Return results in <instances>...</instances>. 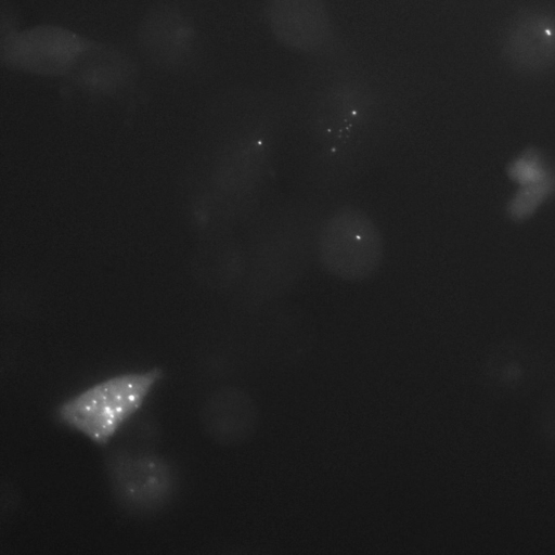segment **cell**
I'll return each instance as SVG.
<instances>
[{
  "label": "cell",
  "instance_id": "cell-5",
  "mask_svg": "<svg viewBox=\"0 0 555 555\" xmlns=\"http://www.w3.org/2000/svg\"><path fill=\"white\" fill-rule=\"evenodd\" d=\"M92 40L59 25L9 28L1 61L9 68L46 77H67Z\"/></svg>",
  "mask_w": 555,
  "mask_h": 555
},
{
  "label": "cell",
  "instance_id": "cell-3",
  "mask_svg": "<svg viewBox=\"0 0 555 555\" xmlns=\"http://www.w3.org/2000/svg\"><path fill=\"white\" fill-rule=\"evenodd\" d=\"M262 20L278 44L309 62L352 52L335 24L327 0H264Z\"/></svg>",
  "mask_w": 555,
  "mask_h": 555
},
{
  "label": "cell",
  "instance_id": "cell-9",
  "mask_svg": "<svg viewBox=\"0 0 555 555\" xmlns=\"http://www.w3.org/2000/svg\"><path fill=\"white\" fill-rule=\"evenodd\" d=\"M139 38L150 59L162 66L176 67L189 61L195 43V31L189 18L178 9L162 7L144 18Z\"/></svg>",
  "mask_w": 555,
  "mask_h": 555
},
{
  "label": "cell",
  "instance_id": "cell-6",
  "mask_svg": "<svg viewBox=\"0 0 555 555\" xmlns=\"http://www.w3.org/2000/svg\"><path fill=\"white\" fill-rule=\"evenodd\" d=\"M106 472L114 496L131 512L156 511L175 491L172 466L151 452L115 450L106 459Z\"/></svg>",
  "mask_w": 555,
  "mask_h": 555
},
{
  "label": "cell",
  "instance_id": "cell-2",
  "mask_svg": "<svg viewBox=\"0 0 555 555\" xmlns=\"http://www.w3.org/2000/svg\"><path fill=\"white\" fill-rule=\"evenodd\" d=\"M163 376L158 367L111 376L62 402L56 418L105 446L140 411Z\"/></svg>",
  "mask_w": 555,
  "mask_h": 555
},
{
  "label": "cell",
  "instance_id": "cell-8",
  "mask_svg": "<svg viewBox=\"0 0 555 555\" xmlns=\"http://www.w3.org/2000/svg\"><path fill=\"white\" fill-rule=\"evenodd\" d=\"M259 425V409L245 389L228 386L218 389L204 406V426L223 446H240L250 440Z\"/></svg>",
  "mask_w": 555,
  "mask_h": 555
},
{
  "label": "cell",
  "instance_id": "cell-1",
  "mask_svg": "<svg viewBox=\"0 0 555 555\" xmlns=\"http://www.w3.org/2000/svg\"><path fill=\"white\" fill-rule=\"evenodd\" d=\"M380 95L377 79L353 51L309 62L298 86L308 128L333 145L354 138L372 121Z\"/></svg>",
  "mask_w": 555,
  "mask_h": 555
},
{
  "label": "cell",
  "instance_id": "cell-10",
  "mask_svg": "<svg viewBox=\"0 0 555 555\" xmlns=\"http://www.w3.org/2000/svg\"><path fill=\"white\" fill-rule=\"evenodd\" d=\"M133 74L134 66L122 51L92 41L67 77L86 90L106 93L125 87Z\"/></svg>",
  "mask_w": 555,
  "mask_h": 555
},
{
  "label": "cell",
  "instance_id": "cell-4",
  "mask_svg": "<svg viewBox=\"0 0 555 555\" xmlns=\"http://www.w3.org/2000/svg\"><path fill=\"white\" fill-rule=\"evenodd\" d=\"M383 237L375 222L356 208H340L327 217L315 235L321 264L345 281L371 276L383 258Z\"/></svg>",
  "mask_w": 555,
  "mask_h": 555
},
{
  "label": "cell",
  "instance_id": "cell-7",
  "mask_svg": "<svg viewBox=\"0 0 555 555\" xmlns=\"http://www.w3.org/2000/svg\"><path fill=\"white\" fill-rule=\"evenodd\" d=\"M505 63L520 74L555 68V13L527 9L512 17L501 41Z\"/></svg>",
  "mask_w": 555,
  "mask_h": 555
}]
</instances>
